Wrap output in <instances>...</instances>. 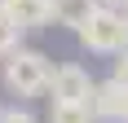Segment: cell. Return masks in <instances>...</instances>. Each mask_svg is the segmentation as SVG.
<instances>
[{
    "instance_id": "6da1fadb",
    "label": "cell",
    "mask_w": 128,
    "mask_h": 123,
    "mask_svg": "<svg viewBox=\"0 0 128 123\" xmlns=\"http://www.w3.org/2000/svg\"><path fill=\"white\" fill-rule=\"evenodd\" d=\"M49 75H53V62L40 49H13L4 62V84L13 97H40L49 88Z\"/></svg>"
},
{
    "instance_id": "7a4b0ae2",
    "label": "cell",
    "mask_w": 128,
    "mask_h": 123,
    "mask_svg": "<svg viewBox=\"0 0 128 123\" xmlns=\"http://www.w3.org/2000/svg\"><path fill=\"white\" fill-rule=\"evenodd\" d=\"M80 44L88 53H102V57H119L128 49V18L115 9H93L88 22L80 26Z\"/></svg>"
},
{
    "instance_id": "3957f363",
    "label": "cell",
    "mask_w": 128,
    "mask_h": 123,
    "mask_svg": "<svg viewBox=\"0 0 128 123\" xmlns=\"http://www.w3.org/2000/svg\"><path fill=\"white\" fill-rule=\"evenodd\" d=\"M93 84H97V79H93L84 66H75V62H62V66H53L49 88H44V92H53V101H66V106H88Z\"/></svg>"
},
{
    "instance_id": "277c9868",
    "label": "cell",
    "mask_w": 128,
    "mask_h": 123,
    "mask_svg": "<svg viewBox=\"0 0 128 123\" xmlns=\"http://www.w3.org/2000/svg\"><path fill=\"white\" fill-rule=\"evenodd\" d=\"M0 13L18 31H36L49 22V0H0Z\"/></svg>"
},
{
    "instance_id": "5b68a950",
    "label": "cell",
    "mask_w": 128,
    "mask_h": 123,
    "mask_svg": "<svg viewBox=\"0 0 128 123\" xmlns=\"http://www.w3.org/2000/svg\"><path fill=\"white\" fill-rule=\"evenodd\" d=\"M93 9H97V0H49V22H62V26L80 31Z\"/></svg>"
},
{
    "instance_id": "8992f818",
    "label": "cell",
    "mask_w": 128,
    "mask_h": 123,
    "mask_svg": "<svg viewBox=\"0 0 128 123\" xmlns=\"http://www.w3.org/2000/svg\"><path fill=\"white\" fill-rule=\"evenodd\" d=\"M49 123H93V114H88V106H66V101H53Z\"/></svg>"
},
{
    "instance_id": "52a82bcc",
    "label": "cell",
    "mask_w": 128,
    "mask_h": 123,
    "mask_svg": "<svg viewBox=\"0 0 128 123\" xmlns=\"http://www.w3.org/2000/svg\"><path fill=\"white\" fill-rule=\"evenodd\" d=\"M18 40H22V31H18V26L0 13V57H9V53L18 49Z\"/></svg>"
},
{
    "instance_id": "ba28073f",
    "label": "cell",
    "mask_w": 128,
    "mask_h": 123,
    "mask_svg": "<svg viewBox=\"0 0 128 123\" xmlns=\"http://www.w3.org/2000/svg\"><path fill=\"white\" fill-rule=\"evenodd\" d=\"M0 123H36V114L22 106H9V110H0Z\"/></svg>"
},
{
    "instance_id": "9c48e42d",
    "label": "cell",
    "mask_w": 128,
    "mask_h": 123,
    "mask_svg": "<svg viewBox=\"0 0 128 123\" xmlns=\"http://www.w3.org/2000/svg\"><path fill=\"white\" fill-rule=\"evenodd\" d=\"M110 79H115L119 88H128V49L115 57V66H110Z\"/></svg>"
},
{
    "instance_id": "30bf717a",
    "label": "cell",
    "mask_w": 128,
    "mask_h": 123,
    "mask_svg": "<svg viewBox=\"0 0 128 123\" xmlns=\"http://www.w3.org/2000/svg\"><path fill=\"white\" fill-rule=\"evenodd\" d=\"M97 9H115V13H124L128 0H97Z\"/></svg>"
},
{
    "instance_id": "8fae6325",
    "label": "cell",
    "mask_w": 128,
    "mask_h": 123,
    "mask_svg": "<svg viewBox=\"0 0 128 123\" xmlns=\"http://www.w3.org/2000/svg\"><path fill=\"white\" fill-rule=\"evenodd\" d=\"M124 18H128V9H124Z\"/></svg>"
}]
</instances>
